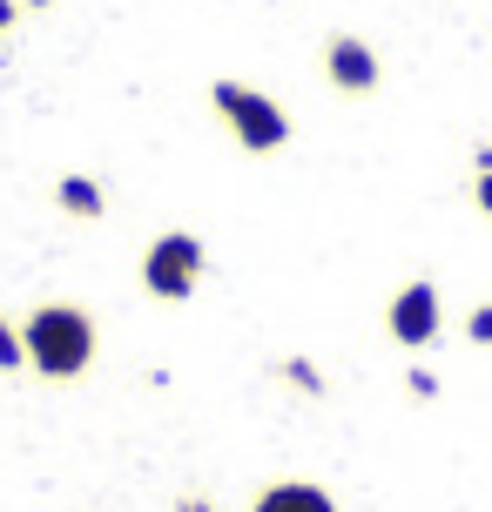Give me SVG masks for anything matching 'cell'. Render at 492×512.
<instances>
[{
    "label": "cell",
    "instance_id": "obj_1",
    "mask_svg": "<svg viewBox=\"0 0 492 512\" xmlns=\"http://www.w3.org/2000/svg\"><path fill=\"white\" fill-rule=\"evenodd\" d=\"M21 344H27V371L48 384H81L95 371V351H102V324L95 310L75 304V297H41V304L21 317Z\"/></svg>",
    "mask_w": 492,
    "mask_h": 512
},
{
    "label": "cell",
    "instance_id": "obj_2",
    "mask_svg": "<svg viewBox=\"0 0 492 512\" xmlns=\"http://www.w3.org/2000/svg\"><path fill=\"white\" fill-rule=\"evenodd\" d=\"M209 115L223 122V135H230L243 155H277V149H290V135H297L290 108L277 102L270 88L243 81V75L209 81Z\"/></svg>",
    "mask_w": 492,
    "mask_h": 512
},
{
    "label": "cell",
    "instance_id": "obj_3",
    "mask_svg": "<svg viewBox=\"0 0 492 512\" xmlns=\"http://www.w3.org/2000/svg\"><path fill=\"white\" fill-rule=\"evenodd\" d=\"M203 270H209V250H203L196 230H162L142 250V290L156 304H189L203 290Z\"/></svg>",
    "mask_w": 492,
    "mask_h": 512
},
{
    "label": "cell",
    "instance_id": "obj_4",
    "mask_svg": "<svg viewBox=\"0 0 492 512\" xmlns=\"http://www.w3.org/2000/svg\"><path fill=\"white\" fill-rule=\"evenodd\" d=\"M445 331V290L432 277H405L385 297V337L398 351H432Z\"/></svg>",
    "mask_w": 492,
    "mask_h": 512
},
{
    "label": "cell",
    "instance_id": "obj_5",
    "mask_svg": "<svg viewBox=\"0 0 492 512\" xmlns=\"http://www.w3.org/2000/svg\"><path fill=\"white\" fill-rule=\"evenodd\" d=\"M317 68H324V81H331V95H344V102H364V95L385 88V61H378V48H371L364 34H351V27L324 34Z\"/></svg>",
    "mask_w": 492,
    "mask_h": 512
},
{
    "label": "cell",
    "instance_id": "obj_6",
    "mask_svg": "<svg viewBox=\"0 0 492 512\" xmlns=\"http://www.w3.org/2000/svg\"><path fill=\"white\" fill-rule=\"evenodd\" d=\"M250 512H344V506L317 479H270V486H257Z\"/></svg>",
    "mask_w": 492,
    "mask_h": 512
},
{
    "label": "cell",
    "instance_id": "obj_7",
    "mask_svg": "<svg viewBox=\"0 0 492 512\" xmlns=\"http://www.w3.org/2000/svg\"><path fill=\"white\" fill-rule=\"evenodd\" d=\"M54 209L68 216V223H102L108 216V189L95 176H81V169H68V176H54Z\"/></svg>",
    "mask_w": 492,
    "mask_h": 512
},
{
    "label": "cell",
    "instance_id": "obj_8",
    "mask_svg": "<svg viewBox=\"0 0 492 512\" xmlns=\"http://www.w3.org/2000/svg\"><path fill=\"white\" fill-rule=\"evenodd\" d=\"M277 378H284L297 398H331V378H324L311 358H277Z\"/></svg>",
    "mask_w": 492,
    "mask_h": 512
},
{
    "label": "cell",
    "instance_id": "obj_9",
    "mask_svg": "<svg viewBox=\"0 0 492 512\" xmlns=\"http://www.w3.org/2000/svg\"><path fill=\"white\" fill-rule=\"evenodd\" d=\"M0 371L14 378V371H27V344H21V317H7L0 310Z\"/></svg>",
    "mask_w": 492,
    "mask_h": 512
},
{
    "label": "cell",
    "instance_id": "obj_10",
    "mask_svg": "<svg viewBox=\"0 0 492 512\" xmlns=\"http://www.w3.org/2000/svg\"><path fill=\"white\" fill-rule=\"evenodd\" d=\"M459 331H466V344H479V351H492V304H472L466 317H459Z\"/></svg>",
    "mask_w": 492,
    "mask_h": 512
},
{
    "label": "cell",
    "instance_id": "obj_11",
    "mask_svg": "<svg viewBox=\"0 0 492 512\" xmlns=\"http://www.w3.org/2000/svg\"><path fill=\"white\" fill-rule=\"evenodd\" d=\"M405 391H412L418 405H432V398H439V371H425V364H412V371H405Z\"/></svg>",
    "mask_w": 492,
    "mask_h": 512
},
{
    "label": "cell",
    "instance_id": "obj_12",
    "mask_svg": "<svg viewBox=\"0 0 492 512\" xmlns=\"http://www.w3.org/2000/svg\"><path fill=\"white\" fill-rule=\"evenodd\" d=\"M466 196H472V209H479V216H486V223H492V176H486V169H472Z\"/></svg>",
    "mask_w": 492,
    "mask_h": 512
},
{
    "label": "cell",
    "instance_id": "obj_13",
    "mask_svg": "<svg viewBox=\"0 0 492 512\" xmlns=\"http://www.w3.org/2000/svg\"><path fill=\"white\" fill-rule=\"evenodd\" d=\"M169 512H216V499H209V492H176V506Z\"/></svg>",
    "mask_w": 492,
    "mask_h": 512
},
{
    "label": "cell",
    "instance_id": "obj_14",
    "mask_svg": "<svg viewBox=\"0 0 492 512\" xmlns=\"http://www.w3.org/2000/svg\"><path fill=\"white\" fill-rule=\"evenodd\" d=\"M14 21H21V0H0V41L14 34Z\"/></svg>",
    "mask_w": 492,
    "mask_h": 512
},
{
    "label": "cell",
    "instance_id": "obj_15",
    "mask_svg": "<svg viewBox=\"0 0 492 512\" xmlns=\"http://www.w3.org/2000/svg\"><path fill=\"white\" fill-rule=\"evenodd\" d=\"M472 169H486V176H492V142H479V149H472Z\"/></svg>",
    "mask_w": 492,
    "mask_h": 512
},
{
    "label": "cell",
    "instance_id": "obj_16",
    "mask_svg": "<svg viewBox=\"0 0 492 512\" xmlns=\"http://www.w3.org/2000/svg\"><path fill=\"white\" fill-rule=\"evenodd\" d=\"M21 7H27V14H48V7H54V0H21Z\"/></svg>",
    "mask_w": 492,
    "mask_h": 512
}]
</instances>
